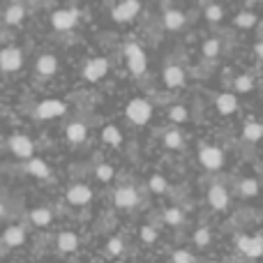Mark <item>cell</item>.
Listing matches in <instances>:
<instances>
[{"label":"cell","mask_w":263,"mask_h":263,"mask_svg":"<svg viewBox=\"0 0 263 263\" xmlns=\"http://www.w3.org/2000/svg\"><path fill=\"white\" fill-rule=\"evenodd\" d=\"M150 116H153V106H150L148 100H132L127 104V118L132 120V123L136 125H143L150 120Z\"/></svg>","instance_id":"1"},{"label":"cell","mask_w":263,"mask_h":263,"mask_svg":"<svg viewBox=\"0 0 263 263\" xmlns=\"http://www.w3.org/2000/svg\"><path fill=\"white\" fill-rule=\"evenodd\" d=\"M125 55H127V65L132 69V74H143L145 72V65H148V60H145V53L143 49H141L139 44H127L125 46Z\"/></svg>","instance_id":"2"},{"label":"cell","mask_w":263,"mask_h":263,"mask_svg":"<svg viewBox=\"0 0 263 263\" xmlns=\"http://www.w3.org/2000/svg\"><path fill=\"white\" fill-rule=\"evenodd\" d=\"M23 65V53L16 46H7V49L0 51V69L3 72H16Z\"/></svg>","instance_id":"3"},{"label":"cell","mask_w":263,"mask_h":263,"mask_svg":"<svg viewBox=\"0 0 263 263\" xmlns=\"http://www.w3.org/2000/svg\"><path fill=\"white\" fill-rule=\"evenodd\" d=\"M238 250L250 259L263 256V236H240L238 238Z\"/></svg>","instance_id":"4"},{"label":"cell","mask_w":263,"mask_h":263,"mask_svg":"<svg viewBox=\"0 0 263 263\" xmlns=\"http://www.w3.org/2000/svg\"><path fill=\"white\" fill-rule=\"evenodd\" d=\"M79 21V9H58V12L51 14V23H53L55 30H69L74 28Z\"/></svg>","instance_id":"5"},{"label":"cell","mask_w":263,"mask_h":263,"mask_svg":"<svg viewBox=\"0 0 263 263\" xmlns=\"http://www.w3.org/2000/svg\"><path fill=\"white\" fill-rule=\"evenodd\" d=\"M199 162L210 171H217V168L224 166V153L219 148H215V145H208V148H203L199 153Z\"/></svg>","instance_id":"6"},{"label":"cell","mask_w":263,"mask_h":263,"mask_svg":"<svg viewBox=\"0 0 263 263\" xmlns=\"http://www.w3.org/2000/svg\"><path fill=\"white\" fill-rule=\"evenodd\" d=\"M139 9H141L139 0H125V3H120V5H116V7H114V18L118 23L132 21V18L139 14Z\"/></svg>","instance_id":"7"},{"label":"cell","mask_w":263,"mask_h":263,"mask_svg":"<svg viewBox=\"0 0 263 263\" xmlns=\"http://www.w3.org/2000/svg\"><path fill=\"white\" fill-rule=\"evenodd\" d=\"M65 111H67V106H65V102H60V100H46L37 106V116L44 120L58 118V116H63Z\"/></svg>","instance_id":"8"},{"label":"cell","mask_w":263,"mask_h":263,"mask_svg":"<svg viewBox=\"0 0 263 263\" xmlns=\"http://www.w3.org/2000/svg\"><path fill=\"white\" fill-rule=\"evenodd\" d=\"M106 69H109V63H106L104 58H95L83 67V77H86L88 81H100L106 74Z\"/></svg>","instance_id":"9"},{"label":"cell","mask_w":263,"mask_h":263,"mask_svg":"<svg viewBox=\"0 0 263 263\" xmlns=\"http://www.w3.org/2000/svg\"><path fill=\"white\" fill-rule=\"evenodd\" d=\"M114 201L118 208H134L139 203V194H136L134 187H120V190H116Z\"/></svg>","instance_id":"10"},{"label":"cell","mask_w":263,"mask_h":263,"mask_svg":"<svg viewBox=\"0 0 263 263\" xmlns=\"http://www.w3.org/2000/svg\"><path fill=\"white\" fill-rule=\"evenodd\" d=\"M9 148H12V153L16 155V157H30L32 155V141L23 134H16V136L9 139Z\"/></svg>","instance_id":"11"},{"label":"cell","mask_w":263,"mask_h":263,"mask_svg":"<svg viewBox=\"0 0 263 263\" xmlns=\"http://www.w3.org/2000/svg\"><path fill=\"white\" fill-rule=\"evenodd\" d=\"M90 199H92V192L86 185H74L67 190V201L72 205H86Z\"/></svg>","instance_id":"12"},{"label":"cell","mask_w":263,"mask_h":263,"mask_svg":"<svg viewBox=\"0 0 263 263\" xmlns=\"http://www.w3.org/2000/svg\"><path fill=\"white\" fill-rule=\"evenodd\" d=\"M208 203L213 205L215 210H224L229 205V192L224 190L222 185H213L208 192Z\"/></svg>","instance_id":"13"},{"label":"cell","mask_w":263,"mask_h":263,"mask_svg":"<svg viewBox=\"0 0 263 263\" xmlns=\"http://www.w3.org/2000/svg\"><path fill=\"white\" fill-rule=\"evenodd\" d=\"M215 106H217V111L222 116H229L238 109V100H236V95H231V92H224V95H219L217 100H215Z\"/></svg>","instance_id":"14"},{"label":"cell","mask_w":263,"mask_h":263,"mask_svg":"<svg viewBox=\"0 0 263 263\" xmlns=\"http://www.w3.org/2000/svg\"><path fill=\"white\" fill-rule=\"evenodd\" d=\"M164 83L168 88H180L185 83V72L180 67H176V65H171V67L164 69Z\"/></svg>","instance_id":"15"},{"label":"cell","mask_w":263,"mask_h":263,"mask_svg":"<svg viewBox=\"0 0 263 263\" xmlns=\"http://www.w3.org/2000/svg\"><path fill=\"white\" fill-rule=\"evenodd\" d=\"M55 69H58V60H55V55L46 53V55H42V58L37 60V72L44 74V77L55 74Z\"/></svg>","instance_id":"16"},{"label":"cell","mask_w":263,"mask_h":263,"mask_svg":"<svg viewBox=\"0 0 263 263\" xmlns=\"http://www.w3.org/2000/svg\"><path fill=\"white\" fill-rule=\"evenodd\" d=\"M242 136H245L250 143H256L259 139H263V125L256 123V120H250V123H245V127H242Z\"/></svg>","instance_id":"17"},{"label":"cell","mask_w":263,"mask_h":263,"mask_svg":"<svg viewBox=\"0 0 263 263\" xmlns=\"http://www.w3.org/2000/svg\"><path fill=\"white\" fill-rule=\"evenodd\" d=\"M3 238L9 247H18V245H23V240H26V231H23L21 227H9Z\"/></svg>","instance_id":"18"},{"label":"cell","mask_w":263,"mask_h":263,"mask_svg":"<svg viewBox=\"0 0 263 263\" xmlns=\"http://www.w3.org/2000/svg\"><path fill=\"white\" fill-rule=\"evenodd\" d=\"M164 26H166L168 30H180V28L185 26V16H182V12H178V9H168V12L164 14Z\"/></svg>","instance_id":"19"},{"label":"cell","mask_w":263,"mask_h":263,"mask_svg":"<svg viewBox=\"0 0 263 263\" xmlns=\"http://www.w3.org/2000/svg\"><path fill=\"white\" fill-rule=\"evenodd\" d=\"M58 247H60V252H74L79 247V236L77 233H72V231L60 233L58 236Z\"/></svg>","instance_id":"20"},{"label":"cell","mask_w":263,"mask_h":263,"mask_svg":"<svg viewBox=\"0 0 263 263\" xmlns=\"http://www.w3.org/2000/svg\"><path fill=\"white\" fill-rule=\"evenodd\" d=\"M30 219H32V224H37V227H46V224H51L53 215H51L49 208H35L30 213Z\"/></svg>","instance_id":"21"},{"label":"cell","mask_w":263,"mask_h":263,"mask_svg":"<svg viewBox=\"0 0 263 263\" xmlns=\"http://www.w3.org/2000/svg\"><path fill=\"white\" fill-rule=\"evenodd\" d=\"M23 16H26V9H23L21 5H12V7H7V12H5V21H7L9 26H16V23H21Z\"/></svg>","instance_id":"22"},{"label":"cell","mask_w":263,"mask_h":263,"mask_svg":"<svg viewBox=\"0 0 263 263\" xmlns=\"http://www.w3.org/2000/svg\"><path fill=\"white\" fill-rule=\"evenodd\" d=\"M86 125H81V123H72V125H67V139L72 141V143H81L83 139H86Z\"/></svg>","instance_id":"23"},{"label":"cell","mask_w":263,"mask_h":263,"mask_svg":"<svg viewBox=\"0 0 263 263\" xmlns=\"http://www.w3.org/2000/svg\"><path fill=\"white\" fill-rule=\"evenodd\" d=\"M102 139H104L106 143H111V145H120L123 134H120V129L116 127V125H106L104 132H102Z\"/></svg>","instance_id":"24"},{"label":"cell","mask_w":263,"mask_h":263,"mask_svg":"<svg viewBox=\"0 0 263 263\" xmlns=\"http://www.w3.org/2000/svg\"><path fill=\"white\" fill-rule=\"evenodd\" d=\"M28 171H30L32 176H37V178H46V176H49V166H46V162L35 159V157L28 162Z\"/></svg>","instance_id":"25"},{"label":"cell","mask_w":263,"mask_h":263,"mask_svg":"<svg viewBox=\"0 0 263 263\" xmlns=\"http://www.w3.org/2000/svg\"><path fill=\"white\" fill-rule=\"evenodd\" d=\"M240 194L247 196V199H250V196H256L259 194V182H256L254 178H245V180L240 182Z\"/></svg>","instance_id":"26"},{"label":"cell","mask_w":263,"mask_h":263,"mask_svg":"<svg viewBox=\"0 0 263 263\" xmlns=\"http://www.w3.org/2000/svg\"><path fill=\"white\" fill-rule=\"evenodd\" d=\"M164 219H166V224H171V227H178V224L185 219V215H182L180 208H168L166 213H164Z\"/></svg>","instance_id":"27"},{"label":"cell","mask_w":263,"mask_h":263,"mask_svg":"<svg viewBox=\"0 0 263 263\" xmlns=\"http://www.w3.org/2000/svg\"><path fill=\"white\" fill-rule=\"evenodd\" d=\"M256 23V14H252V12H240L236 16V26L238 28H252Z\"/></svg>","instance_id":"28"},{"label":"cell","mask_w":263,"mask_h":263,"mask_svg":"<svg viewBox=\"0 0 263 263\" xmlns=\"http://www.w3.org/2000/svg\"><path fill=\"white\" fill-rule=\"evenodd\" d=\"M233 88H236V92H250L254 88V81H252V77H238L233 81Z\"/></svg>","instance_id":"29"},{"label":"cell","mask_w":263,"mask_h":263,"mask_svg":"<svg viewBox=\"0 0 263 263\" xmlns=\"http://www.w3.org/2000/svg\"><path fill=\"white\" fill-rule=\"evenodd\" d=\"M164 145H166V148H180L182 145V136H180V132H168L166 136H164Z\"/></svg>","instance_id":"30"},{"label":"cell","mask_w":263,"mask_h":263,"mask_svg":"<svg viewBox=\"0 0 263 263\" xmlns=\"http://www.w3.org/2000/svg\"><path fill=\"white\" fill-rule=\"evenodd\" d=\"M95 173H97V180H102V182H109L111 178H114V166H109V164H100Z\"/></svg>","instance_id":"31"},{"label":"cell","mask_w":263,"mask_h":263,"mask_svg":"<svg viewBox=\"0 0 263 263\" xmlns=\"http://www.w3.org/2000/svg\"><path fill=\"white\" fill-rule=\"evenodd\" d=\"M219 42L217 40H208V42H203V55H208V58H215V55L219 53Z\"/></svg>","instance_id":"32"},{"label":"cell","mask_w":263,"mask_h":263,"mask_svg":"<svg viewBox=\"0 0 263 263\" xmlns=\"http://www.w3.org/2000/svg\"><path fill=\"white\" fill-rule=\"evenodd\" d=\"M222 16H224V9L219 7V5H208V7H205V18H208V21H219Z\"/></svg>","instance_id":"33"},{"label":"cell","mask_w":263,"mask_h":263,"mask_svg":"<svg viewBox=\"0 0 263 263\" xmlns=\"http://www.w3.org/2000/svg\"><path fill=\"white\" fill-rule=\"evenodd\" d=\"M194 242L199 247H208L210 245V231L208 229H199V231L194 233Z\"/></svg>","instance_id":"34"},{"label":"cell","mask_w":263,"mask_h":263,"mask_svg":"<svg viewBox=\"0 0 263 263\" xmlns=\"http://www.w3.org/2000/svg\"><path fill=\"white\" fill-rule=\"evenodd\" d=\"M168 116H171V120H173V123H185V120H187V116H190V114H187V109H185V106H173V109H171V114H168Z\"/></svg>","instance_id":"35"},{"label":"cell","mask_w":263,"mask_h":263,"mask_svg":"<svg viewBox=\"0 0 263 263\" xmlns=\"http://www.w3.org/2000/svg\"><path fill=\"white\" fill-rule=\"evenodd\" d=\"M150 190H153L155 194H162V192L166 190V180H164L162 176H153L150 178Z\"/></svg>","instance_id":"36"},{"label":"cell","mask_w":263,"mask_h":263,"mask_svg":"<svg viewBox=\"0 0 263 263\" xmlns=\"http://www.w3.org/2000/svg\"><path fill=\"white\" fill-rule=\"evenodd\" d=\"M173 263H194V256L187 250H178V252H173Z\"/></svg>","instance_id":"37"},{"label":"cell","mask_w":263,"mask_h":263,"mask_svg":"<svg viewBox=\"0 0 263 263\" xmlns=\"http://www.w3.org/2000/svg\"><path fill=\"white\" fill-rule=\"evenodd\" d=\"M141 240L143 242H155L157 240V231H155L153 227H143L141 229Z\"/></svg>","instance_id":"38"},{"label":"cell","mask_w":263,"mask_h":263,"mask_svg":"<svg viewBox=\"0 0 263 263\" xmlns=\"http://www.w3.org/2000/svg\"><path fill=\"white\" fill-rule=\"evenodd\" d=\"M106 250H109V254H120V252H123V240H120V238H111Z\"/></svg>","instance_id":"39"},{"label":"cell","mask_w":263,"mask_h":263,"mask_svg":"<svg viewBox=\"0 0 263 263\" xmlns=\"http://www.w3.org/2000/svg\"><path fill=\"white\" fill-rule=\"evenodd\" d=\"M254 51H256V55H259V58L263 60V42H259V44L254 46Z\"/></svg>","instance_id":"40"},{"label":"cell","mask_w":263,"mask_h":263,"mask_svg":"<svg viewBox=\"0 0 263 263\" xmlns=\"http://www.w3.org/2000/svg\"><path fill=\"white\" fill-rule=\"evenodd\" d=\"M3 215H5V208H3V203H0V217H3Z\"/></svg>","instance_id":"41"},{"label":"cell","mask_w":263,"mask_h":263,"mask_svg":"<svg viewBox=\"0 0 263 263\" xmlns=\"http://www.w3.org/2000/svg\"><path fill=\"white\" fill-rule=\"evenodd\" d=\"M210 263H217V261H210Z\"/></svg>","instance_id":"42"},{"label":"cell","mask_w":263,"mask_h":263,"mask_svg":"<svg viewBox=\"0 0 263 263\" xmlns=\"http://www.w3.org/2000/svg\"><path fill=\"white\" fill-rule=\"evenodd\" d=\"M250 3H254V0H250Z\"/></svg>","instance_id":"43"},{"label":"cell","mask_w":263,"mask_h":263,"mask_svg":"<svg viewBox=\"0 0 263 263\" xmlns=\"http://www.w3.org/2000/svg\"><path fill=\"white\" fill-rule=\"evenodd\" d=\"M118 263H123V261H118Z\"/></svg>","instance_id":"44"}]
</instances>
